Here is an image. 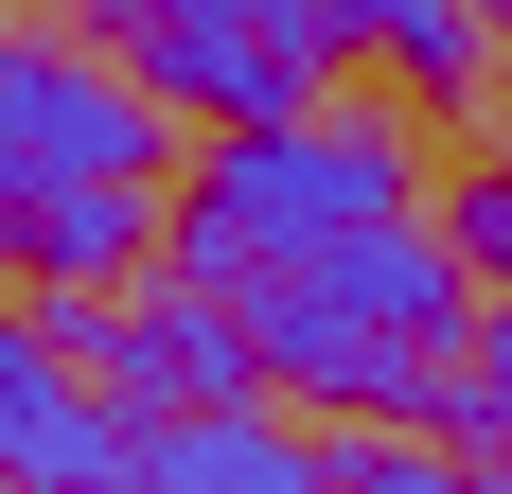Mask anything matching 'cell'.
<instances>
[{
  "mask_svg": "<svg viewBox=\"0 0 512 494\" xmlns=\"http://www.w3.org/2000/svg\"><path fill=\"white\" fill-rule=\"evenodd\" d=\"M106 494H336V459H301L283 424H248V406H195V424H142V459Z\"/></svg>",
  "mask_w": 512,
  "mask_h": 494,
  "instance_id": "cell-6",
  "label": "cell"
},
{
  "mask_svg": "<svg viewBox=\"0 0 512 494\" xmlns=\"http://www.w3.org/2000/svg\"><path fill=\"white\" fill-rule=\"evenodd\" d=\"M248 336L283 389L318 406H354V424H389V406H442L460 389V353H477V265L460 230H354V247H301L283 283H248Z\"/></svg>",
  "mask_w": 512,
  "mask_h": 494,
  "instance_id": "cell-1",
  "label": "cell"
},
{
  "mask_svg": "<svg viewBox=\"0 0 512 494\" xmlns=\"http://www.w3.org/2000/svg\"><path fill=\"white\" fill-rule=\"evenodd\" d=\"M142 247H159V212H142V195H53V212H0V265H18L36 300H106Z\"/></svg>",
  "mask_w": 512,
  "mask_h": 494,
  "instance_id": "cell-7",
  "label": "cell"
},
{
  "mask_svg": "<svg viewBox=\"0 0 512 494\" xmlns=\"http://www.w3.org/2000/svg\"><path fill=\"white\" fill-rule=\"evenodd\" d=\"M442 424H460L477 459H512V300L477 318V353H460V389H442Z\"/></svg>",
  "mask_w": 512,
  "mask_h": 494,
  "instance_id": "cell-10",
  "label": "cell"
},
{
  "mask_svg": "<svg viewBox=\"0 0 512 494\" xmlns=\"http://www.w3.org/2000/svg\"><path fill=\"white\" fill-rule=\"evenodd\" d=\"M106 371V389L142 406V424H195V406H248L265 336H248V300H212V283H159V300H106L89 336H71Z\"/></svg>",
  "mask_w": 512,
  "mask_h": 494,
  "instance_id": "cell-4",
  "label": "cell"
},
{
  "mask_svg": "<svg viewBox=\"0 0 512 494\" xmlns=\"http://www.w3.org/2000/svg\"><path fill=\"white\" fill-rule=\"evenodd\" d=\"M477 18H495V36H512V0H477Z\"/></svg>",
  "mask_w": 512,
  "mask_h": 494,
  "instance_id": "cell-13",
  "label": "cell"
},
{
  "mask_svg": "<svg viewBox=\"0 0 512 494\" xmlns=\"http://www.w3.org/2000/svg\"><path fill=\"white\" fill-rule=\"evenodd\" d=\"M407 212V142L389 124H230V142L195 159V195L159 212V265L177 283H212V300H248V283H283L301 247H354V230H389Z\"/></svg>",
  "mask_w": 512,
  "mask_h": 494,
  "instance_id": "cell-2",
  "label": "cell"
},
{
  "mask_svg": "<svg viewBox=\"0 0 512 494\" xmlns=\"http://www.w3.org/2000/svg\"><path fill=\"white\" fill-rule=\"evenodd\" d=\"M477 36H495L477 0H371V53H389L407 89H477Z\"/></svg>",
  "mask_w": 512,
  "mask_h": 494,
  "instance_id": "cell-8",
  "label": "cell"
},
{
  "mask_svg": "<svg viewBox=\"0 0 512 494\" xmlns=\"http://www.w3.org/2000/svg\"><path fill=\"white\" fill-rule=\"evenodd\" d=\"M248 18L301 53V71H318V53H371V0H248Z\"/></svg>",
  "mask_w": 512,
  "mask_h": 494,
  "instance_id": "cell-11",
  "label": "cell"
},
{
  "mask_svg": "<svg viewBox=\"0 0 512 494\" xmlns=\"http://www.w3.org/2000/svg\"><path fill=\"white\" fill-rule=\"evenodd\" d=\"M460 265H477V283H512V159L460 195Z\"/></svg>",
  "mask_w": 512,
  "mask_h": 494,
  "instance_id": "cell-12",
  "label": "cell"
},
{
  "mask_svg": "<svg viewBox=\"0 0 512 494\" xmlns=\"http://www.w3.org/2000/svg\"><path fill=\"white\" fill-rule=\"evenodd\" d=\"M336 494H495V477H477L460 442H389V424H354V442H336Z\"/></svg>",
  "mask_w": 512,
  "mask_h": 494,
  "instance_id": "cell-9",
  "label": "cell"
},
{
  "mask_svg": "<svg viewBox=\"0 0 512 494\" xmlns=\"http://www.w3.org/2000/svg\"><path fill=\"white\" fill-rule=\"evenodd\" d=\"M159 177V89L89 36H0V212L53 195H142Z\"/></svg>",
  "mask_w": 512,
  "mask_h": 494,
  "instance_id": "cell-3",
  "label": "cell"
},
{
  "mask_svg": "<svg viewBox=\"0 0 512 494\" xmlns=\"http://www.w3.org/2000/svg\"><path fill=\"white\" fill-rule=\"evenodd\" d=\"M124 71L159 106H212V124H301V89H318L248 0H124Z\"/></svg>",
  "mask_w": 512,
  "mask_h": 494,
  "instance_id": "cell-5",
  "label": "cell"
}]
</instances>
